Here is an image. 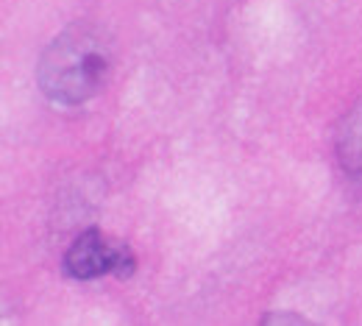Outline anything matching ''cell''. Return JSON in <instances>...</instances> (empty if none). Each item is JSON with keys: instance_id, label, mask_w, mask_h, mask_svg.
Listing matches in <instances>:
<instances>
[{"instance_id": "6da1fadb", "label": "cell", "mask_w": 362, "mask_h": 326, "mask_svg": "<svg viewBox=\"0 0 362 326\" xmlns=\"http://www.w3.org/2000/svg\"><path fill=\"white\" fill-rule=\"evenodd\" d=\"M112 42L87 23L64 28L40 56L37 81L40 90L56 106H81L92 100L109 81Z\"/></svg>"}, {"instance_id": "7a4b0ae2", "label": "cell", "mask_w": 362, "mask_h": 326, "mask_svg": "<svg viewBox=\"0 0 362 326\" xmlns=\"http://www.w3.org/2000/svg\"><path fill=\"white\" fill-rule=\"evenodd\" d=\"M62 268L76 281L103 279L109 274L117 279H129L136 271V257L129 245L103 237L98 229H87L67 248Z\"/></svg>"}, {"instance_id": "277c9868", "label": "cell", "mask_w": 362, "mask_h": 326, "mask_svg": "<svg viewBox=\"0 0 362 326\" xmlns=\"http://www.w3.org/2000/svg\"><path fill=\"white\" fill-rule=\"evenodd\" d=\"M262 324H293V326H307L310 321L307 318H301V315H293V313H281V315H276V313H271V315H265L262 318Z\"/></svg>"}, {"instance_id": "3957f363", "label": "cell", "mask_w": 362, "mask_h": 326, "mask_svg": "<svg viewBox=\"0 0 362 326\" xmlns=\"http://www.w3.org/2000/svg\"><path fill=\"white\" fill-rule=\"evenodd\" d=\"M334 153L343 173L362 185V98L346 112L334 134Z\"/></svg>"}]
</instances>
